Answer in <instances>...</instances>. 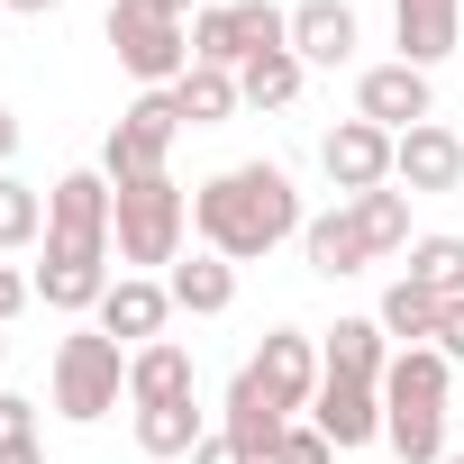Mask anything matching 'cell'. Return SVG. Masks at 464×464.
<instances>
[{
	"label": "cell",
	"instance_id": "cell-1",
	"mask_svg": "<svg viewBox=\"0 0 464 464\" xmlns=\"http://www.w3.org/2000/svg\"><path fill=\"white\" fill-rule=\"evenodd\" d=\"M191 227H200V246L227 256V265H265L283 237H301V191L283 164H227L191 191Z\"/></svg>",
	"mask_w": 464,
	"mask_h": 464
},
{
	"label": "cell",
	"instance_id": "cell-2",
	"mask_svg": "<svg viewBox=\"0 0 464 464\" xmlns=\"http://www.w3.org/2000/svg\"><path fill=\"white\" fill-rule=\"evenodd\" d=\"M46 310H101L110 301V173H64L46 191V265H37Z\"/></svg>",
	"mask_w": 464,
	"mask_h": 464
},
{
	"label": "cell",
	"instance_id": "cell-3",
	"mask_svg": "<svg viewBox=\"0 0 464 464\" xmlns=\"http://www.w3.org/2000/svg\"><path fill=\"white\" fill-rule=\"evenodd\" d=\"M446 382L455 364L437 346H401L382 373V446L401 464H446Z\"/></svg>",
	"mask_w": 464,
	"mask_h": 464
},
{
	"label": "cell",
	"instance_id": "cell-4",
	"mask_svg": "<svg viewBox=\"0 0 464 464\" xmlns=\"http://www.w3.org/2000/svg\"><path fill=\"white\" fill-rule=\"evenodd\" d=\"M182 227H191V191L173 173L110 182V246H119V265H137V274L182 265Z\"/></svg>",
	"mask_w": 464,
	"mask_h": 464
},
{
	"label": "cell",
	"instance_id": "cell-5",
	"mask_svg": "<svg viewBox=\"0 0 464 464\" xmlns=\"http://www.w3.org/2000/svg\"><path fill=\"white\" fill-rule=\"evenodd\" d=\"M46 382H55V410H64L73 428H92V419H110V410L128 401V346H119L110 328H73V337L55 346Z\"/></svg>",
	"mask_w": 464,
	"mask_h": 464
},
{
	"label": "cell",
	"instance_id": "cell-6",
	"mask_svg": "<svg viewBox=\"0 0 464 464\" xmlns=\"http://www.w3.org/2000/svg\"><path fill=\"white\" fill-rule=\"evenodd\" d=\"M110 55L146 82V92H173L182 73H191V19H164V10H146V0H110Z\"/></svg>",
	"mask_w": 464,
	"mask_h": 464
},
{
	"label": "cell",
	"instance_id": "cell-7",
	"mask_svg": "<svg viewBox=\"0 0 464 464\" xmlns=\"http://www.w3.org/2000/svg\"><path fill=\"white\" fill-rule=\"evenodd\" d=\"M173 137H182V110H173V92H137V101L119 110L110 146H101V173H110V182H146V173H164Z\"/></svg>",
	"mask_w": 464,
	"mask_h": 464
},
{
	"label": "cell",
	"instance_id": "cell-8",
	"mask_svg": "<svg viewBox=\"0 0 464 464\" xmlns=\"http://www.w3.org/2000/svg\"><path fill=\"white\" fill-rule=\"evenodd\" d=\"M319 173L337 182V200L382 191V182H392V128H373V119H337V128L319 137Z\"/></svg>",
	"mask_w": 464,
	"mask_h": 464
},
{
	"label": "cell",
	"instance_id": "cell-9",
	"mask_svg": "<svg viewBox=\"0 0 464 464\" xmlns=\"http://www.w3.org/2000/svg\"><path fill=\"white\" fill-rule=\"evenodd\" d=\"M246 373L265 382V401H274L283 419H301V410L319 401V373H328V364H319V346H310V328H274V337H265V346L246 355Z\"/></svg>",
	"mask_w": 464,
	"mask_h": 464
},
{
	"label": "cell",
	"instance_id": "cell-10",
	"mask_svg": "<svg viewBox=\"0 0 464 464\" xmlns=\"http://www.w3.org/2000/svg\"><path fill=\"white\" fill-rule=\"evenodd\" d=\"M355 119H373V128H392V137H410L419 119H437V92H428V73L419 64H364L355 73Z\"/></svg>",
	"mask_w": 464,
	"mask_h": 464
},
{
	"label": "cell",
	"instance_id": "cell-11",
	"mask_svg": "<svg viewBox=\"0 0 464 464\" xmlns=\"http://www.w3.org/2000/svg\"><path fill=\"white\" fill-rule=\"evenodd\" d=\"M310 419H319V437H328L337 455H355V446H373V437H382V382L319 373V401H310Z\"/></svg>",
	"mask_w": 464,
	"mask_h": 464
},
{
	"label": "cell",
	"instance_id": "cell-12",
	"mask_svg": "<svg viewBox=\"0 0 464 464\" xmlns=\"http://www.w3.org/2000/svg\"><path fill=\"white\" fill-rule=\"evenodd\" d=\"M392 182L419 200V191H455L464 182V137L446 119H419L410 137H392Z\"/></svg>",
	"mask_w": 464,
	"mask_h": 464
},
{
	"label": "cell",
	"instance_id": "cell-13",
	"mask_svg": "<svg viewBox=\"0 0 464 464\" xmlns=\"http://www.w3.org/2000/svg\"><path fill=\"white\" fill-rule=\"evenodd\" d=\"M164 319H173V292H164L155 274H119V283H110V301H101V328H110L128 355H137V346H155V337H164Z\"/></svg>",
	"mask_w": 464,
	"mask_h": 464
},
{
	"label": "cell",
	"instance_id": "cell-14",
	"mask_svg": "<svg viewBox=\"0 0 464 464\" xmlns=\"http://www.w3.org/2000/svg\"><path fill=\"white\" fill-rule=\"evenodd\" d=\"M392 37H401V64H446L455 37H464V0H392Z\"/></svg>",
	"mask_w": 464,
	"mask_h": 464
},
{
	"label": "cell",
	"instance_id": "cell-15",
	"mask_svg": "<svg viewBox=\"0 0 464 464\" xmlns=\"http://www.w3.org/2000/svg\"><path fill=\"white\" fill-rule=\"evenodd\" d=\"M164 401H200V373H191V346L155 337L128 355V410H164Z\"/></svg>",
	"mask_w": 464,
	"mask_h": 464
},
{
	"label": "cell",
	"instance_id": "cell-16",
	"mask_svg": "<svg viewBox=\"0 0 464 464\" xmlns=\"http://www.w3.org/2000/svg\"><path fill=\"white\" fill-rule=\"evenodd\" d=\"M364 46V28H355V10H346V0H301V10H292V55L301 64H346Z\"/></svg>",
	"mask_w": 464,
	"mask_h": 464
},
{
	"label": "cell",
	"instance_id": "cell-17",
	"mask_svg": "<svg viewBox=\"0 0 464 464\" xmlns=\"http://www.w3.org/2000/svg\"><path fill=\"white\" fill-rule=\"evenodd\" d=\"M301 256H310V274H328V283L373 265V246H364V227H355V209H346V200H337V209H319V218L301 227Z\"/></svg>",
	"mask_w": 464,
	"mask_h": 464
},
{
	"label": "cell",
	"instance_id": "cell-18",
	"mask_svg": "<svg viewBox=\"0 0 464 464\" xmlns=\"http://www.w3.org/2000/svg\"><path fill=\"white\" fill-rule=\"evenodd\" d=\"M164 292H173V310H191V319H218V310H237V265L227 256H182L173 274H164Z\"/></svg>",
	"mask_w": 464,
	"mask_h": 464
},
{
	"label": "cell",
	"instance_id": "cell-19",
	"mask_svg": "<svg viewBox=\"0 0 464 464\" xmlns=\"http://www.w3.org/2000/svg\"><path fill=\"white\" fill-rule=\"evenodd\" d=\"M218 428H227V437H237V446H246V455L265 464V455H274V437H283L292 419H283V410L265 401V382H256V373L237 364V382H227V410H218Z\"/></svg>",
	"mask_w": 464,
	"mask_h": 464
},
{
	"label": "cell",
	"instance_id": "cell-20",
	"mask_svg": "<svg viewBox=\"0 0 464 464\" xmlns=\"http://www.w3.org/2000/svg\"><path fill=\"white\" fill-rule=\"evenodd\" d=\"M392 355H401V346L382 337V319H337L328 346H319V364H328V373H355V382H382Z\"/></svg>",
	"mask_w": 464,
	"mask_h": 464
},
{
	"label": "cell",
	"instance_id": "cell-21",
	"mask_svg": "<svg viewBox=\"0 0 464 464\" xmlns=\"http://www.w3.org/2000/svg\"><path fill=\"white\" fill-rule=\"evenodd\" d=\"M301 82H310V64H301L292 46H274V55H246V64H237L246 110H292V101H301Z\"/></svg>",
	"mask_w": 464,
	"mask_h": 464
},
{
	"label": "cell",
	"instance_id": "cell-22",
	"mask_svg": "<svg viewBox=\"0 0 464 464\" xmlns=\"http://www.w3.org/2000/svg\"><path fill=\"white\" fill-rule=\"evenodd\" d=\"M373 319H382V337H392V346H437V319H446V301H437V292H419V283L401 274V283L382 292V310H373Z\"/></svg>",
	"mask_w": 464,
	"mask_h": 464
},
{
	"label": "cell",
	"instance_id": "cell-23",
	"mask_svg": "<svg viewBox=\"0 0 464 464\" xmlns=\"http://www.w3.org/2000/svg\"><path fill=\"white\" fill-rule=\"evenodd\" d=\"M173 110H182L191 128H218V119H237V110H246V92H237V73H218V64H191V73L173 82Z\"/></svg>",
	"mask_w": 464,
	"mask_h": 464
},
{
	"label": "cell",
	"instance_id": "cell-24",
	"mask_svg": "<svg viewBox=\"0 0 464 464\" xmlns=\"http://www.w3.org/2000/svg\"><path fill=\"white\" fill-rule=\"evenodd\" d=\"M209 428H200V401H164V410H137V455H155V464H173V455H191Z\"/></svg>",
	"mask_w": 464,
	"mask_h": 464
},
{
	"label": "cell",
	"instance_id": "cell-25",
	"mask_svg": "<svg viewBox=\"0 0 464 464\" xmlns=\"http://www.w3.org/2000/svg\"><path fill=\"white\" fill-rule=\"evenodd\" d=\"M346 209H355V227H364L373 256H410V191H401V182H382V191H364V200H346Z\"/></svg>",
	"mask_w": 464,
	"mask_h": 464
},
{
	"label": "cell",
	"instance_id": "cell-26",
	"mask_svg": "<svg viewBox=\"0 0 464 464\" xmlns=\"http://www.w3.org/2000/svg\"><path fill=\"white\" fill-rule=\"evenodd\" d=\"M410 283L437 301H464V237H410Z\"/></svg>",
	"mask_w": 464,
	"mask_h": 464
},
{
	"label": "cell",
	"instance_id": "cell-27",
	"mask_svg": "<svg viewBox=\"0 0 464 464\" xmlns=\"http://www.w3.org/2000/svg\"><path fill=\"white\" fill-rule=\"evenodd\" d=\"M37 237H46V200H37V182L0 173V256H19V246H37Z\"/></svg>",
	"mask_w": 464,
	"mask_h": 464
},
{
	"label": "cell",
	"instance_id": "cell-28",
	"mask_svg": "<svg viewBox=\"0 0 464 464\" xmlns=\"http://www.w3.org/2000/svg\"><path fill=\"white\" fill-rule=\"evenodd\" d=\"M0 464H46V446H37V401H19V392H0Z\"/></svg>",
	"mask_w": 464,
	"mask_h": 464
},
{
	"label": "cell",
	"instance_id": "cell-29",
	"mask_svg": "<svg viewBox=\"0 0 464 464\" xmlns=\"http://www.w3.org/2000/svg\"><path fill=\"white\" fill-rule=\"evenodd\" d=\"M227 10H237V46H246V55L292 46V10H274V0H227Z\"/></svg>",
	"mask_w": 464,
	"mask_h": 464
},
{
	"label": "cell",
	"instance_id": "cell-30",
	"mask_svg": "<svg viewBox=\"0 0 464 464\" xmlns=\"http://www.w3.org/2000/svg\"><path fill=\"white\" fill-rule=\"evenodd\" d=\"M265 464H337V446L319 437V419H292V428L274 437V455H265Z\"/></svg>",
	"mask_w": 464,
	"mask_h": 464
},
{
	"label": "cell",
	"instance_id": "cell-31",
	"mask_svg": "<svg viewBox=\"0 0 464 464\" xmlns=\"http://www.w3.org/2000/svg\"><path fill=\"white\" fill-rule=\"evenodd\" d=\"M28 301H37V283H28L19 265H0V328H10V319H19Z\"/></svg>",
	"mask_w": 464,
	"mask_h": 464
},
{
	"label": "cell",
	"instance_id": "cell-32",
	"mask_svg": "<svg viewBox=\"0 0 464 464\" xmlns=\"http://www.w3.org/2000/svg\"><path fill=\"white\" fill-rule=\"evenodd\" d=\"M191 464H256V455H246V446H237V437H227V428H209V437H200V446H191Z\"/></svg>",
	"mask_w": 464,
	"mask_h": 464
},
{
	"label": "cell",
	"instance_id": "cell-33",
	"mask_svg": "<svg viewBox=\"0 0 464 464\" xmlns=\"http://www.w3.org/2000/svg\"><path fill=\"white\" fill-rule=\"evenodd\" d=\"M437 355L464 364V301H446V319H437Z\"/></svg>",
	"mask_w": 464,
	"mask_h": 464
},
{
	"label": "cell",
	"instance_id": "cell-34",
	"mask_svg": "<svg viewBox=\"0 0 464 464\" xmlns=\"http://www.w3.org/2000/svg\"><path fill=\"white\" fill-rule=\"evenodd\" d=\"M10 155H19V119L0 110V173H10Z\"/></svg>",
	"mask_w": 464,
	"mask_h": 464
},
{
	"label": "cell",
	"instance_id": "cell-35",
	"mask_svg": "<svg viewBox=\"0 0 464 464\" xmlns=\"http://www.w3.org/2000/svg\"><path fill=\"white\" fill-rule=\"evenodd\" d=\"M64 0H10V19H55Z\"/></svg>",
	"mask_w": 464,
	"mask_h": 464
},
{
	"label": "cell",
	"instance_id": "cell-36",
	"mask_svg": "<svg viewBox=\"0 0 464 464\" xmlns=\"http://www.w3.org/2000/svg\"><path fill=\"white\" fill-rule=\"evenodd\" d=\"M146 10H164V19H191V0H146Z\"/></svg>",
	"mask_w": 464,
	"mask_h": 464
},
{
	"label": "cell",
	"instance_id": "cell-37",
	"mask_svg": "<svg viewBox=\"0 0 464 464\" xmlns=\"http://www.w3.org/2000/svg\"><path fill=\"white\" fill-rule=\"evenodd\" d=\"M0 364H10V337H0Z\"/></svg>",
	"mask_w": 464,
	"mask_h": 464
},
{
	"label": "cell",
	"instance_id": "cell-38",
	"mask_svg": "<svg viewBox=\"0 0 464 464\" xmlns=\"http://www.w3.org/2000/svg\"><path fill=\"white\" fill-rule=\"evenodd\" d=\"M0 19H10V0H0Z\"/></svg>",
	"mask_w": 464,
	"mask_h": 464
},
{
	"label": "cell",
	"instance_id": "cell-39",
	"mask_svg": "<svg viewBox=\"0 0 464 464\" xmlns=\"http://www.w3.org/2000/svg\"><path fill=\"white\" fill-rule=\"evenodd\" d=\"M446 464H464V455H446Z\"/></svg>",
	"mask_w": 464,
	"mask_h": 464
}]
</instances>
